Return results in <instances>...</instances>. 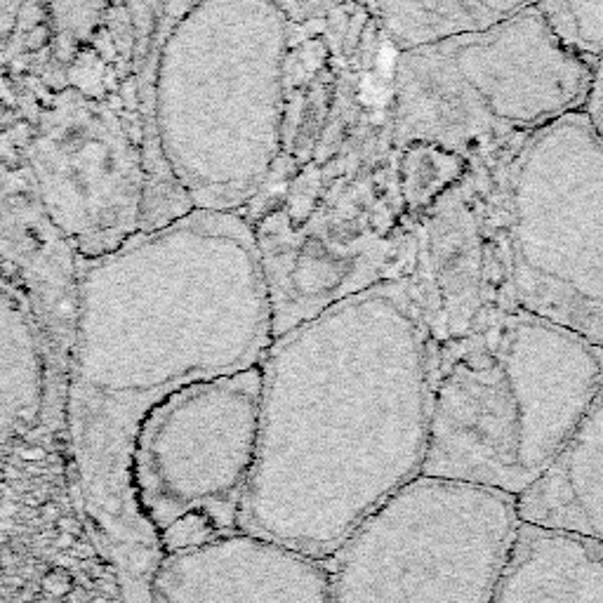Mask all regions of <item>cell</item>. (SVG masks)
<instances>
[{
	"label": "cell",
	"mask_w": 603,
	"mask_h": 603,
	"mask_svg": "<svg viewBox=\"0 0 603 603\" xmlns=\"http://www.w3.org/2000/svg\"><path fill=\"white\" fill-rule=\"evenodd\" d=\"M48 415H55V406L41 328L24 297L0 274V448Z\"/></svg>",
	"instance_id": "cell-16"
},
{
	"label": "cell",
	"mask_w": 603,
	"mask_h": 603,
	"mask_svg": "<svg viewBox=\"0 0 603 603\" xmlns=\"http://www.w3.org/2000/svg\"><path fill=\"white\" fill-rule=\"evenodd\" d=\"M0 135L22 156L81 260L168 224L139 92L135 26L123 5L59 85L31 88Z\"/></svg>",
	"instance_id": "cell-6"
},
{
	"label": "cell",
	"mask_w": 603,
	"mask_h": 603,
	"mask_svg": "<svg viewBox=\"0 0 603 603\" xmlns=\"http://www.w3.org/2000/svg\"><path fill=\"white\" fill-rule=\"evenodd\" d=\"M521 528L516 498L420 476L330 556V603H490Z\"/></svg>",
	"instance_id": "cell-9"
},
{
	"label": "cell",
	"mask_w": 603,
	"mask_h": 603,
	"mask_svg": "<svg viewBox=\"0 0 603 603\" xmlns=\"http://www.w3.org/2000/svg\"><path fill=\"white\" fill-rule=\"evenodd\" d=\"M274 309L241 212L194 210L78 269L64 424L76 493L121 603H149L163 545L132 490L151 410L191 384L260 368Z\"/></svg>",
	"instance_id": "cell-1"
},
{
	"label": "cell",
	"mask_w": 603,
	"mask_h": 603,
	"mask_svg": "<svg viewBox=\"0 0 603 603\" xmlns=\"http://www.w3.org/2000/svg\"><path fill=\"white\" fill-rule=\"evenodd\" d=\"M396 151H399L396 168H399L401 198L413 220L469 172L465 161L429 144H408Z\"/></svg>",
	"instance_id": "cell-20"
},
{
	"label": "cell",
	"mask_w": 603,
	"mask_h": 603,
	"mask_svg": "<svg viewBox=\"0 0 603 603\" xmlns=\"http://www.w3.org/2000/svg\"><path fill=\"white\" fill-rule=\"evenodd\" d=\"M538 10L575 55L603 57V0H540Z\"/></svg>",
	"instance_id": "cell-21"
},
{
	"label": "cell",
	"mask_w": 603,
	"mask_h": 603,
	"mask_svg": "<svg viewBox=\"0 0 603 603\" xmlns=\"http://www.w3.org/2000/svg\"><path fill=\"white\" fill-rule=\"evenodd\" d=\"M366 3L370 5V8H373V0H366Z\"/></svg>",
	"instance_id": "cell-25"
},
{
	"label": "cell",
	"mask_w": 603,
	"mask_h": 603,
	"mask_svg": "<svg viewBox=\"0 0 603 603\" xmlns=\"http://www.w3.org/2000/svg\"><path fill=\"white\" fill-rule=\"evenodd\" d=\"M521 523L603 545V380L552 467L516 498Z\"/></svg>",
	"instance_id": "cell-14"
},
{
	"label": "cell",
	"mask_w": 603,
	"mask_h": 603,
	"mask_svg": "<svg viewBox=\"0 0 603 603\" xmlns=\"http://www.w3.org/2000/svg\"><path fill=\"white\" fill-rule=\"evenodd\" d=\"M81 257L45 208L29 168L0 135V274L29 304L50 361L52 406L64 417Z\"/></svg>",
	"instance_id": "cell-11"
},
{
	"label": "cell",
	"mask_w": 603,
	"mask_h": 603,
	"mask_svg": "<svg viewBox=\"0 0 603 603\" xmlns=\"http://www.w3.org/2000/svg\"><path fill=\"white\" fill-rule=\"evenodd\" d=\"M396 48L382 26L351 59L328 128L302 165L243 212L274 309V340L333 304L408 276L415 220L389 121Z\"/></svg>",
	"instance_id": "cell-3"
},
{
	"label": "cell",
	"mask_w": 603,
	"mask_h": 603,
	"mask_svg": "<svg viewBox=\"0 0 603 603\" xmlns=\"http://www.w3.org/2000/svg\"><path fill=\"white\" fill-rule=\"evenodd\" d=\"M592 62L538 8L488 29L396 50L389 83L394 147L429 144L469 168L585 109Z\"/></svg>",
	"instance_id": "cell-8"
},
{
	"label": "cell",
	"mask_w": 603,
	"mask_h": 603,
	"mask_svg": "<svg viewBox=\"0 0 603 603\" xmlns=\"http://www.w3.org/2000/svg\"><path fill=\"white\" fill-rule=\"evenodd\" d=\"M538 5L540 0H373L377 22L396 50L488 29Z\"/></svg>",
	"instance_id": "cell-17"
},
{
	"label": "cell",
	"mask_w": 603,
	"mask_h": 603,
	"mask_svg": "<svg viewBox=\"0 0 603 603\" xmlns=\"http://www.w3.org/2000/svg\"><path fill=\"white\" fill-rule=\"evenodd\" d=\"M502 314L603 349V139L585 111L472 165Z\"/></svg>",
	"instance_id": "cell-7"
},
{
	"label": "cell",
	"mask_w": 603,
	"mask_h": 603,
	"mask_svg": "<svg viewBox=\"0 0 603 603\" xmlns=\"http://www.w3.org/2000/svg\"><path fill=\"white\" fill-rule=\"evenodd\" d=\"M262 368L172 394L139 427L132 490L158 540L184 519L236 535L260 436Z\"/></svg>",
	"instance_id": "cell-10"
},
{
	"label": "cell",
	"mask_w": 603,
	"mask_h": 603,
	"mask_svg": "<svg viewBox=\"0 0 603 603\" xmlns=\"http://www.w3.org/2000/svg\"><path fill=\"white\" fill-rule=\"evenodd\" d=\"M26 3H29V0H0V43L15 29L19 12L24 10Z\"/></svg>",
	"instance_id": "cell-24"
},
{
	"label": "cell",
	"mask_w": 603,
	"mask_h": 603,
	"mask_svg": "<svg viewBox=\"0 0 603 603\" xmlns=\"http://www.w3.org/2000/svg\"><path fill=\"white\" fill-rule=\"evenodd\" d=\"M290 24L269 0H203L165 38L151 132L180 215L243 212L281 154Z\"/></svg>",
	"instance_id": "cell-4"
},
{
	"label": "cell",
	"mask_w": 603,
	"mask_h": 603,
	"mask_svg": "<svg viewBox=\"0 0 603 603\" xmlns=\"http://www.w3.org/2000/svg\"><path fill=\"white\" fill-rule=\"evenodd\" d=\"M149 603H330L328 563L248 533L163 556Z\"/></svg>",
	"instance_id": "cell-13"
},
{
	"label": "cell",
	"mask_w": 603,
	"mask_h": 603,
	"mask_svg": "<svg viewBox=\"0 0 603 603\" xmlns=\"http://www.w3.org/2000/svg\"><path fill=\"white\" fill-rule=\"evenodd\" d=\"M203 0H121V5L128 10L135 26V38H137V78H139V92H142V104H144V116H147V128L151 137V147H154L158 175H161V187L165 203H168L170 215H177V205L172 201V194L165 184L161 161H158V151L154 144V132H151V83H154V71L161 48L180 19L189 15Z\"/></svg>",
	"instance_id": "cell-19"
},
{
	"label": "cell",
	"mask_w": 603,
	"mask_h": 603,
	"mask_svg": "<svg viewBox=\"0 0 603 603\" xmlns=\"http://www.w3.org/2000/svg\"><path fill=\"white\" fill-rule=\"evenodd\" d=\"M603 380V349L505 314L436 349L422 476L519 495L542 479Z\"/></svg>",
	"instance_id": "cell-5"
},
{
	"label": "cell",
	"mask_w": 603,
	"mask_h": 603,
	"mask_svg": "<svg viewBox=\"0 0 603 603\" xmlns=\"http://www.w3.org/2000/svg\"><path fill=\"white\" fill-rule=\"evenodd\" d=\"M603 139V57L592 64V85H589V95L582 109Z\"/></svg>",
	"instance_id": "cell-23"
},
{
	"label": "cell",
	"mask_w": 603,
	"mask_h": 603,
	"mask_svg": "<svg viewBox=\"0 0 603 603\" xmlns=\"http://www.w3.org/2000/svg\"><path fill=\"white\" fill-rule=\"evenodd\" d=\"M439 342L408 278L276 337L238 530L328 561L424 472Z\"/></svg>",
	"instance_id": "cell-2"
},
{
	"label": "cell",
	"mask_w": 603,
	"mask_h": 603,
	"mask_svg": "<svg viewBox=\"0 0 603 603\" xmlns=\"http://www.w3.org/2000/svg\"><path fill=\"white\" fill-rule=\"evenodd\" d=\"M269 3L286 17L293 29H297V26L326 24L366 0H269Z\"/></svg>",
	"instance_id": "cell-22"
},
{
	"label": "cell",
	"mask_w": 603,
	"mask_h": 603,
	"mask_svg": "<svg viewBox=\"0 0 603 603\" xmlns=\"http://www.w3.org/2000/svg\"><path fill=\"white\" fill-rule=\"evenodd\" d=\"M490 603H603V545L521 523Z\"/></svg>",
	"instance_id": "cell-15"
},
{
	"label": "cell",
	"mask_w": 603,
	"mask_h": 603,
	"mask_svg": "<svg viewBox=\"0 0 603 603\" xmlns=\"http://www.w3.org/2000/svg\"><path fill=\"white\" fill-rule=\"evenodd\" d=\"M43 29V76L45 88H55L71 64L97 41L118 0H36Z\"/></svg>",
	"instance_id": "cell-18"
},
{
	"label": "cell",
	"mask_w": 603,
	"mask_h": 603,
	"mask_svg": "<svg viewBox=\"0 0 603 603\" xmlns=\"http://www.w3.org/2000/svg\"><path fill=\"white\" fill-rule=\"evenodd\" d=\"M408 283L436 342L457 340L505 316L474 170L415 220Z\"/></svg>",
	"instance_id": "cell-12"
}]
</instances>
